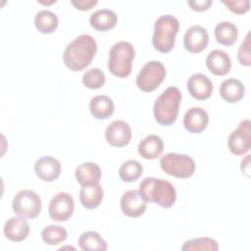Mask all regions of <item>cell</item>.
Listing matches in <instances>:
<instances>
[{"instance_id": "d4e9b609", "label": "cell", "mask_w": 251, "mask_h": 251, "mask_svg": "<svg viewBox=\"0 0 251 251\" xmlns=\"http://www.w3.org/2000/svg\"><path fill=\"white\" fill-rule=\"evenodd\" d=\"M214 33L217 42L226 46L232 45L238 36L237 27L230 22H222L218 24Z\"/></svg>"}, {"instance_id": "7402d4cb", "label": "cell", "mask_w": 251, "mask_h": 251, "mask_svg": "<svg viewBox=\"0 0 251 251\" xmlns=\"http://www.w3.org/2000/svg\"><path fill=\"white\" fill-rule=\"evenodd\" d=\"M115 105L113 100L106 95L94 96L89 103L91 115L98 120H105L111 117L114 113Z\"/></svg>"}, {"instance_id": "83f0119b", "label": "cell", "mask_w": 251, "mask_h": 251, "mask_svg": "<svg viewBox=\"0 0 251 251\" xmlns=\"http://www.w3.org/2000/svg\"><path fill=\"white\" fill-rule=\"evenodd\" d=\"M68 232L65 227L61 226L50 225L45 226L41 231L43 241L48 245H57L66 240Z\"/></svg>"}, {"instance_id": "7a4b0ae2", "label": "cell", "mask_w": 251, "mask_h": 251, "mask_svg": "<svg viewBox=\"0 0 251 251\" xmlns=\"http://www.w3.org/2000/svg\"><path fill=\"white\" fill-rule=\"evenodd\" d=\"M139 191L147 202H154L163 208L172 207L176 200L174 185L162 178L145 177L139 184Z\"/></svg>"}, {"instance_id": "9a60e30c", "label": "cell", "mask_w": 251, "mask_h": 251, "mask_svg": "<svg viewBox=\"0 0 251 251\" xmlns=\"http://www.w3.org/2000/svg\"><path fill=\"white\" fill-rule=\"evenodd\" d=\"M189 94L197 100H206L213 93L212 81L203 74L192 75L186 83Z\"/></svg>"}, {"instance_id": "52a82bcc", "label": "cell", "mask_w": 251, "mask_h": 251, "mask_svg": "<svg viewBox=\"0 0 251 251\" xmlns=\"http://www.w3.org/2000/svg\"><path fill=\"white\" fill-rule=\"evenodd\" d=\"M165 76V66L159 61H149L136 76V85L144 92H152L163 82Z\"/></svg>"}, {"instance_id": "484cf974", "label": "cell", "mask_w": 251, "mask_h": 251, "mask_svg": "<svg viewBox=\"0 0 251 251\" xmlns=\"http://www.w3.org/2000/svg\"><path fill=\"white\" fill-rule=\"evenodd\" d=\"M34 25L39 32L50 34L58 26V17L49 10H41L34 17Z\"/></svg>"}, {"instance_id": "1f68e13d", "label": "cell", "mask_w": 251, "mask_h": 251, "mask_svg": "<svg viewBox=\"0 0 251 251\" xmlns=\"http://www.w3.org/2000/svg\"><path fill=\"white\" fill-rule=\"evenodd\" d=\"M237 59L238 62L246 67L251 65V58H250V32H248L240 44L237 52Z\"/></svg>"}, {"instance_id": "30bf717a", "label": "cell", "mask_w": 251, "mask_h": 251, "mask_svg": "<svg viewBox=\"0 0 251 251\" xmlns=\"http://www.w3.org/2000/svg\"><path fill=\"white\" fill-rule=\"evenodd\" d=\"M74 209L75 202L73 196L68 192H59L51 199L48 213L53 221L66 222L72 217Z\"/></svg>"}, {"instance_id": "4dcf8cb0", "label": "cell", "mask_w": 251, "mask_h": 251, "mask_svg": "<svg viewBox=\"0 0 251 251\" xmlns=\"http://www.w3.org/2000/svg\"><path fill=\"white\" fill-rule=\"evenodd\" d=\"M219 249L218 243L215 239L210 237H200L190 239L184 242L181 250H212L217 251Z\"/></svg>"}, {"instance_id": "ac0fdd59", "label": "cell", "mask_w": 251, "mask_h": 251, "mask_svg": "<svg viewBox=\"0 0 251 251\" xmlns=\"http://www.w3.org/2000/svg\"><path fill=\"white\" fill-rule=\"evenodd\" d=\"M206 66L212 74L216 75H225L230 71L231 60L225 51L215 49L208 54L206 58Z\"/></svg>"}, {"instance_id": "4316f807", "label": "cell", "mask_w": 251, "mask_h": 251, "mask_svg": "<svg viewBox=\"0 0 251 251\" xmlns=\"http://www.w3.org/2000/svg\"><path fill=\"white\" fill-rule=\"evenodd\" d=\"M78 245L83 251H105L106 241L96 231H85L78 238Z\"/></svg>"}, {"instance_id": "44dd1931", "label": "cell", "mask_w": 251, "mask_h": 251, "mask_svg": "<svg viewBox=\"0 0 251 251\" xmlns=\"http://www.w3.org/2000/svg\"><path fill=\"white\" fill-rule=\"evenodd\" d=\"M118 22V16L109 9H100L91 14L89 18L90 25L98 31H107L113 28Z\"/></svg>"}, {"instance_id": "8992f818", "label": "cell", "mask_w": 251, "mask_h": 251, "mask_svg": "<svg viewBox=\"0 0 251 251\" xmlns=\"http://www.w3.org/2000/svg\"><path fill=\"white\" fill-rule=\"evenodd\" d=\"M161 169L169 176L177 178H188L195 172V162L188 155L167 153L160 160Z\"/></svg>"}, {"instance_id": "f1b7e54d", "label": "cell", "mask_w": 251, "mask_h": 251, "mask_svg": "<svg viewBox=\"0 0 251 251\" xmlns=\"http://www.w3.org/2000/svg\"><path fill=\"white\" fill-rule=\"evenodd\" d=\"M143 172L142 165L135 160L126 161L119 170L120 177L126 182L135 181Z\"/></svg>"}, {"instance_id": "d6a6232c", "label": "cell", "mask_w": 251, "mask_h": 251, "mask_svg": "<svg viewBox=\"0 0 251 251\" xmlns=\"http://www.w3.org/2000/svg\"><path fill=\"white\" fill-rule=\"evenodd\" d=\"M222 2L228 8L229 11L237 15L245 14L250 8L249 0H223Z\"/></svg>"}, {"instance_id": "d590c367", "label": "cell", "mask_w": 251, "mask_h": 251, "mask_svg": "<svg viewBox=\"0 0 251 251\" xmlns=\"http://www.w3.org/2000/svg\"><path fill=\"white\" fill-rule=\"evenodd\" d=\"M250 155H247L246 157H245V159L244 160H242L241 161V166H240V168H241V171H242V173L243 174H245L247 176H249V173H250Z\"/></svg>"}, {"instance_id": "5bb4252c", "label": "cell", "mask_w": 251, "mask_h": 251, "mask_svg": "<svg viewBox=\"0 0 251 251\" xmlns=\"http://www.w3.org/2000/svg\"><path fill=\"white\" fill-rule=\"evenodd\" d=\"M36 176L44 181H54L61 174V164L52 156H42L34 164Z\"/></svg>"}, {"instance_id": "f546056e", "label": "cell", "mask_w": 251, "mask_h": 251, "mask_svg": "<svg viewBox=\"0 0 251 251\" xmlns=\"http://www.w3.org/2000/svg\"><path fill=\"white\" fill-rule=\"evenodd\" d=\"M82 83L90 89H98L105 83V74L98 68H93L86 71L82 75Z\"/></svg>"}, {"instance_id": "4fadbf2b", "label": "cell", "mask_w": 251, "mask_h": 251, "mask_svg": "<svg viewBox=\"0 0 251 251\" xmlns=\"http://www.w3.org/2000/svg\"><path fill=\"white\" fill-rule=\"evenodd\" d=\"M209 43V34L205 27L201 25L190 26L183 37L185 49L190 53H200Z\"/></svg>"}, {"instance_id": "d6986e66", "label": "cell", "mask_w": 251, "mask_h": 251, "mask_svg": "<svg viewBox=\"0 0 251 251\" xmlns=\"http://www.w3.org/2000/svg\"><path fill=\"white\" fill-rule=\"evenodd\" d=\"M79 200L81 205L86 209L91 210L97 208L103 200V189L99 182L81 185Z\"/></svg>"}, {"instance_id": "e0dca14e", "label": "cell", "mask_w": 251, "mask_h": 251, "mask_svg": "<svg viewBox=\"0 0 251 251\" xmlns=\"http://www.w3.org/2000/svg\"><path fill=\"white\" fill-rule=\"evenodd\" d=\"M6 238L13 242L25 240L29 233V225L22 217H13L6 221L3 228Z\"/></svg>"}, {"instance_id": "836d02e7", "label": "cell", "mask_w": 251, "mask_h": 251, "mask_svg": "<svg viewBox=\"0 0 251 251\" xmlns=\"http://www.w3.org/2000/svg\"><path fill=\"white\" fill-rule=\"evenodd\" d=\"M212 3L213 2L211 0H192L187 2L190 8L196 12H203L208 10L209 7L212 5Z\"/></svg>"}, {"instance_id": "3957f363", "label": "cell", "mask_w": 251, "mask_h": 251, "mask_svg": "<svg viewBox=\"0 0 251 251\" xmlns=\"http://www.w3.org/2000/svg\"><path fill=\"white\" fill-rule=\"evenodd\" d=\"M181 102V92L176 86L165 89L154 103V118L162 126L174 124L177 118L179 105Z\"/></svg>"}, {"instance_id": "6da1fadb", "label": "cell", "mask_w": 251, "mask_h": 251, "mask_svg": "<svg viewBox=\"0 0 251 251\" xmlns=\"http://www.w3.org/2000/svg\"><path fill=\"white\" fill-rule=\"evenodd\" d=\"M97 52V43L89 34L75 37L65 48L63 61L73 72H79L88 67Z\"/></svg>"}, {"instance_id": "2e32d148", "label": "cell", "mask_w": 251, "mask_h": 251, "mask_svg": "<svg viewBox=\"0 0 251 251\" xmlns=\"http://www.w3.org/2000/svg\"><path fill=\"white\" fill-rule=\"evenodd\" d=\"M209 123L207 112L200 107H192L187 110L183 117V126L192 133H199L206 129Z\"/></svg>"}, {"instance_id": "5b68a950", "label": "cell", "mask_w": 251, "mask_h": 251, "mask_svg": "<svg viewBox=\"0 0 251 251\" xmlns=\"http://www.w3.org/2000/svg\"><path fill=\"white\" fill-rule=\"evenodd\" d=\"M134 55L135 51L131 43L127 41L115 43L109 51V71L118 77L128 76L131 74Z\"/></svg>"}, {"instance_id": "9c48e42d", "label": "cell", "mask_w": 251, "mask_h": 251, "mask_svg": "<svg viewBox=\"0 0 251 251\" xmlns=\"http://www.w3.org/2000/svg\"><path fill=\"white\" fill-rule=\"evenodd\" d=\"M250 121L244 120L240 122L237 128L233 130L227 139L229 151L234 155H243L251 148V131Z\"/></svg>"}, {"instance_id": "277c9868", "label": "cell", "mask_w": 251, "mask_h": 251, "mask_svg": "<svg viewBox=\"0 0 251 251\" xmlns=\"http://www.w3.org/2000/svg\"><path fill=\"white\" fill-rule=\"evenodd\" d=\"M178 20L172 15H163L159 17L154 25V33L152 43L156 50L161 53L170 52L176 41L178 32Z\"/></svg>"}, {"instance_id": "8fae6325", "label": "cell", "mask_w": 251, "mask_h": 251, "mask_svg": "<svg viewBox=\"0 0 251 251\" xmlns=\"http://www.w3.org/2000/svg\"><path fill=\"white\" fill-rule=\"evenodd\" d=\"M147 200L139 190L131 189L126 191L121 198V209L123 213L130 218L140 217L147 208Z\"/></svg>"}, {"instance_id": "603a6c76", "label": "cell", "mask_w": 251, "mask_h": 251, "mask_svg": "<svg viewBox=\"0 0 251 251\" xmlns=\"http://www.w3.org/2000/svg\"><path fill=\"white\" fill-rule=\"evenodd\" d=\"M245 88L242 82L236 78H228L222 82L220 86V94L222 98L228 103H235L244 96Z\"/></svg>"}, {"instance_id": "e575fe53", "label": "cell", "mask_w": 251, "mask_h": 251, "mask_svg": "<svg viewBox=\"0 0 251 251\" xmlns=\"http://www.w3.org/2000/svg\"><path fill=\"white\" fill-rule=\"evenodd\" d=\"M72 5H74L77 10L86 11L90 10L97 4V0H81V1H71Z\"/></svg>"}, {"instance_id": "7c38bea8", "label": "cell", "mask_w": 251, "mask_h": 251, "mask_svg": "<svg viewBox=\"0 0 251 251\" xmlns=\"http://www.w3.org/2000/svg\"><path fill=\"white\" fill-rule=\"evenodd\" d=\"M107 142L115 147H124L127 145L131 138V128L124 121L112 122L105 130Z\"/></svg>"}, {"instance_id": "ffe728a7", "label": "cell", "mask_w": 251, "mask_h": 251, "mask_svg": "<svg viewBox=\"0 0 251 251\" xmlns=\"http://www.w3.org/2000/svg\"><path fill=\"white\" fill-rule=\"evenodd\" d=\"M164 150V143L160 136L150 134L142 139L138 144L139 155L146 160L158 158Z\"/></svg>"}, {"instance_id": "ba28073f", "label": "cell", "mask_w": 251, "mask_h": 251, "mask_svg": "<svg viewBox=\"0 0 251 251\" xmlns=\"http://www.w3.org/2000/svg\"><path fill=\"white\" fill-rule=\"evenodd\" d=\"M12 208L15 214L24 218H36L42 208L41 199L37 193L29 189L19 191L13 199Z\"/></svg>"}, {"instance_id": "cb8c5ba5", "label": "cell", "mask_w": 251, "mask_h": 251, "mask_svg": "<svg viewBox=\"0 0 251 251\" xmlns=\"http://www.w3.org/2000/svg\"><path fill=\"white\" fill-rule=\"evenodd\" d=\"M75 177L80 185L98 183L101 178V170L97 164L86 162L76 167Z\"/></svg>"}]
</instances>
